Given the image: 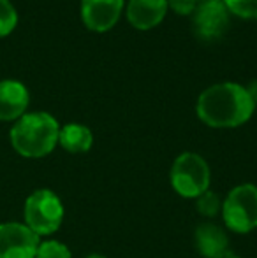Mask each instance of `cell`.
Instances as JSON below:
<instances>
[{"instance_id": "cell-1", "label": "cell", "mask_w": 257, "mask_h": 258, "mask_svg": "<svg viewBox=\"0 0 257 258\" xmlns=\"http://www.w3.org/2000/svg\"><path fill=\"white\" fill-rule=\"evenodd\" d=\"M255 104L247 88L224 81L202 90L195 102V114L212 128H238L254 116Z\"/></svg>"}, {"instance_id": "cell-2", "label": "cell", "mask_w": 257, "mask_h": 258, "mask_svg": "<svg viewBox=\"0 0 257 258\" xmlns=\"http://www.w3.org/2000/svg\"><path fill=\"white\" fill-rule=\"evenodd\" d=\"M60 125L46 111L25 112L9 132L11 146L25 158H42L59 146Z\"/></svg>"}, {"instance_id": "cell-3", "label": "cell", "mask_w": 257, "mask_h": 258, "mask_svg": "<svg viewBox=\"0 0 257 258\" xmlns=\"http://www.w3.org/2000/svg\"><path fill=\"white\" fill-rule=\"evenodd\" d=\"M171 188L183 199H197L210 190L212 170L204 158L194 151H183L175 158L169 170Z\"/></svg>"}, {"instance_id": "cell-4", "label": "cell", "mask_w": 257, "mask_h": 258, "mask_svg": "<svg viewBox=\"0 0 257 258\" xmlns=\"http://www.w3.org/2000/svg\"><path fill=\"white\" fill-rule=\"evenodd\" d=\"M64 204L55 191L48 188H39L27 197L23 206L25 225L35 235H52L62 227Z\"/></svg>"}, {"instance_id": "cell-5", "label": "cell", "mask_w": 257, "mask_h": 258, "mask_svg": "<svg viewBox=\"0 0 257 258\" xmlns=\"http://www.w3.org/2000/svg\"><path fill=\"white\" fill-rule=\"evenodd\" d=\"M222 220L233 234H250L257 228V184H236L222 201Z\"/></svg>"}, {"instance_id": "cell-6", "label": "cell", "mask_w": 257, "mask_h": 258, "mask_svg": "<svg viewBox=\"0 0 257 258\" xmlns=\"http://www.w3.org/2000/svg\"><path fill=\"white\" fill-rule=\"evenodd\" d=\"M41 237L25 223H0V258H35Z\"/></svg>"}, {"instance_id": "cell-7", "label": "cell", "mask_w": 257, "mask_h": 258, "mask_svg": "<svg viewBox=\"0 0 257 258\" xmlns=\"http://www.w3.org/2000/svg\"><path fill=\"white\" fill-rule=\"evenodd\" d=\"M192 16L195 34L206 41L222 37V34L229 27V11L222 0L199 2Z\"/></svg>"}, {"instance_id": "cell-8", "label": "cell", "mask_w": 257, "mask_h": 258, "mask_svg": "<svg viewBox=\"0 0 257 258\" xmlns=\"http://www.w3.org/2000/svg\"><path fill=\"white\" fill-rule=\"evenodd\" d=\"M124 6V0H81L83 25L97 34L111 30L120 20Z\"/></svg>"}, {"instance_id": "cell-9", "label": "cell", "mask_w": 257, "mask_h": 258, "mask_svg": "<svg viewBox=\"0 0 257 258\" xmlns=\"http://www.w3.org/2000/svg\"><path fill=\"white\" fill-rule=\"evenodd\" d=\"M30 104L28 88L18 79L0 81V121H16Z\"/></svg>"}, {"instance_id": "cell-10", "label": "cell", "mask_w": 257, "mask_h": 258, "mask_svg": "<svg viewBox=\"0 0 257 258\" xmlns=\"http://www.w3.org/2000/svg\"><path fill=\"white\" fill-rule=\"evenodd\" d=\"M194 244L202 258H224L229 255V237L220 225L202 221L194 232Z\"/></svg>"}, {"instance_id": "cell-11", "label": "cell", "mask_w": 257, "mask_h": 258, "mask_svg": "<svg viewBox=\"0 0 257 258\" xmlns=\"http://www.w3.org/2000/svg\"><path fill=\"white\" fill-rule=\"evenodd\" d=\"M168 9V0H129L125 16L137 30H151L164 21Z\"/></svg>"}, {"instance_id": "cell-12", "label": "cell", "mask_w": 257, "mask_h": 258, "mask_svg": "<svg viewBox=\"0 0 257 258\" xmlns=\"http://www.w3.org/2000/svg\"><path fill=\"white\" fill-rule=\"evenodd\" d=\"M59 146H62L67 153L72 155L86 153L93 146V134L86 125H81V123H67V125L60 126Z\"/></svg>"}, {"instance_id": "cell-13", "label": "cell", "mask_w": 257, "mask_h": 258, "mask_svg": "<svg viewBox=\"0 0 257 258\" xmlns=\"http://www.w3.org/2000/svg\"><path fill=\"white\" fill-rule=\"evenodd\" d=\"M195 209L201 216L204 218H215L217 214H220L222 211V199L219 194L208 190L201 195V197L195 199Z\"/></svg>"}, {"instance_id": "cell-14", "label": "cell", "mask_w": 257, "mask_h": 258, "mask_svg": "<svg viewBox=\"0 0 257 258\" xmlns=\"http://www.w3.org/2000/svg\"><path fill=\"white\" fill-rule=\"evenodd\" d=\"M18 25V11L11 0H0V37L13 34Z\"/></svg>"}, {"instance_id": "cell-15", "label": "cell", "mask_w": 257, "mask_h": 258, "mask_svg": "<svg viewBox=\"0 0 257 258\" xmlns=\"http://www.w3.org/2000/svg\"><path fill=\"white\" fill-rule=\"evenodd\" d=\"M35 258H72V253L69 246H65L64 242L48 239V241L39 242Z\"/></svg>"}, {"instance_id": "cell-16", "label": "cell", "mask_w": 257, "mask_h": 258, "mask_svg": "<svg viewBox=\"0 0 257 258\" xmlns=\"http://www.w3.org/2000/svg\"><path fill=\"white\" fill-rule=\"evenodd\" d=\"M231 14L245 20H257V0H222Z\"/></svg>"}, {"instance_id": "cell-17", "label": "cell", "mask_w": 257, "mask_h": 258, "mask_svg": "<svg viewBox=\"0 0 257 258\" xmlns=\"http://www.w3.org/2000/svg\"><path fill=\"white\" fill-rule=\"evenodd\" d=\"M168 7L175 11L176 14L189 16L197 7V0H168Z\"/></svg>"}, {"instance_id": "cell-18", "label": "cell", "mask_w": 257, "mask_h": 258, "mask_svg": "<svg viewBox=\"0 0 257 258\" xmlns=\"http://www.w3.org/2000/svg\"><path fill=\"white\" fill-rule=\"evenodd\" d=\"M245 88H247V92H248V95H250V99L254 100V104L257 105V79H254L252 83H248V85L245 86Z\"/></svg>"}, {"instance_id": "cell-19", "label": "cell", "mask_w": 257, "mask_h": 258, "mask_svg": "<svg viewBox=\"0 0 257 258\" xmlns=\"http://www.w3.org/2000/svg\"><path fill=\"white\" fill-rule=\"evenodd\" d=\"M85 258H108V256L100 255V253H90V255H86Z\"/></svg>"}, {"instance_id": "cell-20", "label": "cell", "mask_w": 257, "mask_h": 258, "mask_svg": "<svg viewBox=\"0 0 257 258\" xmlns=\"http://www.w3.org/2000/svg\"><path fill=\"white\" fill-rule=\"evenodd\" d=\"M224 258H241V256H238V255H233V253H229V255H226Z\"/></svg>"}, {"instance_id": "cell-21", "label": "cell", "mask_w": 257, "mask_h": 258, "mask_svg": "<svg viewBox=\"0 0 257 258\" xmlns=\"http://www.w3.org/2000/svg\"><path fill=\"white\" fill-rule=\"evenodd\" d=\"M199 2H204V0H197V4H199Z\"/></svg>"}]
</instances>
